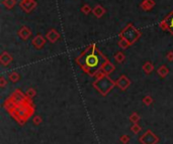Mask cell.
<instances>
[{
	"label": "cell",
	"mask_w": 173,
	"mask_h": 144,
	"mask_svg": "<svg viewBox=\"0 0 173 144\" xmlns=\"http://www.w3.org/2000/svg\"><path fill=\"white\" fill-rule=\"evenodd\" d=\"M76 62L86 74L95 76L108 59L96 49L95 45H91L76 59Z\"/></svg>",
	"instance_id": "obj_1"
},
{
	"label": "cell",
	"mask_w": 173,
	"mask_h": 144,
	"mask_svg": "<svg viewBox=\"0 0 173 144\" xmlns=\"http://www.w3.org/2000/svg\"><path fill=\"white\" fill-rule=\"evenodd\" d=\"M97 82H99V83L95 82L93 84V86L95 87L96 89L102 94V95H106V94H108L109 91L111 90V88L115 85V83L112 82V81L106 76L101 78V79L97 80Z\"/></svg>",
	"instance_id": "obj_2"
},
{
	"label": "cell",
	"mask_w": 173,
	"mask_h": 144,
	"mask_svg": "<svg viewBox=\"0 0 173 144\" xmlns=\"http://www.w3.org/2000/svg\"><path fill=\"white\" fill-rule=\"evenodd\" d=\"M139 141L142 144H157L159 142V137L150 129H148L139 138Z\"/></svg>",
	"instance_id": "obj_3"
},
{
	"label": "cell",
	"mask_w": 173,
	"mask_h": 144,
	"mask_svg": "<svg viewBox=\"0 0 173 144\" xmlns=\"http://www.w3.org/2000/svg\"><path fill=\"white\" fill-rule=\"evenodd\" d=\"M161 27L166 30L170 31L173 34V11L170 14H168L165 19L161 22Z\"/></svg>",
	"instance_id": "obj_4"
},
{
	"label": "cell",
	"mask_w": 173,
	"mask_h": 144,
	"mask_svg": "<svg viewBox=\"0 0 173 144\" xmlns=\"http://www.w3.org/2000/svg\"><path fill=\"white\" fill-rule=\"evenodd\" d=\"M115 84H116V85H118L119 88H121L122 90H125L129 86H130L131 82H130V81H129L125 76H122V78H119V79L116 81Z\"/></svg>",
	"instance_id": "obj_5"
},
{
	"label": "cell",
	"mask_w": 173,
	"mask_h": 144,
	"mask_svg": "<svg viewBox=\"0 0 173 144\" xmlns=\"http://www.w3.org/2000/svg\"><path fill=\"white\" fill-rule=\"evenodd\" d=\"M101 70H103L104 74H111V72L115 70V67H114V65H112L111 64H109L108 62H106L105 64L102 65Z\"/></svg>",
	"instance_id": "obj_6"
},
{
	"label": "cell",
	"mask_w": 173,
	"mask_h": 144,
	"mask_svg": "<svg viewBox=\"0 0 173 144\" xmlns=\"http://www.w3.org/2000/svg\"><path fill=\"white\" fill-rule=\"evenodd\" d=\"M129 119H130L131 122H133V123L135 124V123H138V122L140 121L141 117L137 113H133V114L130 116V118H129Z\"/></svg>",
	"instance_id": "obj_7"
},
{
	"label": "cell",
	"mask_w": 173,
	"mask_h": 144,
	"mask_svg": "<svg viewBox=\"0 0 173 144\" xmlns=\"http://www.w3.org/2000/svg\"><path fill=\"white\" fill-rule=\"evenodd\" d=\"M130 140H131V137L127 135V134H124V135H122L119 137V141H121L122 144H128L130 142Z\"/></svg>",
	"instance_id": "obj_8"
},
{
	"label": "cell",
	"mask_w": 173,
	"mask_h": 144,
	"mask_svg": "<svg viewBox=\"0 0 173 144\" xmlns=\"http://www.w3.org/2000/svg\"><path fill=\"white\" fill-rule=\"evenodd\" d=\"M143 70L146 72L147 74H150L151 72L153 71V65L151 62H147V64H145L144 65V67H143Z\"/></svg>",
	"instance_id": "obj_9"
},
{
	"label": "cell",
	"mask_w": 173,
	"mask_h": 144,
	"mask_svg": "<svg viewBox=\"0 0 173 144\" xmlns=\"http://www.w3.org/2000/svg\"><path fill=\"white\" fill-rule=\"evenodd\" d=\"M141 129H142V128H141V126L138 123H135V124H133V126L131 127V130H132V132L133 133H135V134H138L141 131Z\"/></svg>",
	"instance_id": "obj_10"
},
{
	"label": "cell",
	"mask_w": 173,
	"mask_h": 144,
	"mask_svg": "<svg viewBox=\"0 0 173 144\" xmlns=\"http://www.w3.org/2000/svg\"><path fill=\"white\" fill-rule=\"evenodd\" d=\"M158 74H159L161 77H165L166 75L168 74V70H167V69H166L165 67H162V68H160L159 70H158Z\"/></svg>",
	"instance_id": "obj_11"
},
{
	"label": "cell",
	"mask_w": 173,
	"mask_h": 144,
	"mask_svg": "<svg viewBox=\"0 0 173 144\" xmlns=\"http://www.w3.org/2000/svg\"><path fill=\"white\" fill-rule=\"evenodd\" d=\"M42 117L41 116H34V117L33 118V122L34 123V125H40L41 123H42Z\"/></svg>",
	"instance_id": "obj_12"
},
{
	"label": "cell",
	"mask_w": 173,
	"mask_h": 144,
	"mask_svg": "<svg viewBox=\"0 0 173 144\" xmlns=\"http://www.w3.org/2000/svg\"><path fill=\"white\" fill-rule=\"evenodd\" d=\"M152 102H153V100H152V98H151L150 96L145 97V98L143 99V103H144L145 105H148V106H149Z\"/></svg>",
	"instance_id": "obj_13"
},
{
	"label": "cell",
	"mask_w": 173,
	"mask_h": 144,
	"mask_svg": "<svg viewBox=\"0 0 173 144\" xmlns=\"http://www.w3.org/2000/svg\"><path fill=\"white\" fill-rule=\"evenodd\" d=\"M9 79H10L12 82H17L18 79H19V76H18L16 73H14V74H11L10 76H9Z\"/></svg>",
	"instance_id": "obj_14"
},
{
	"label": "cell",
	"mask_w": 173,
	"mask_h": 144,
	"mask_svg": "<svg viewBox=\"0 0 173 144\" xmlns=\"http://www.w3.org/2000/svg\"><path fill=\"white\" fill-rule=\"evenodd\" d=\"M34 95H36V91L33 89H30L26 92V96L29 97V98H33V97H34Z\"/></svg>",
	"instance_id": "obj_15"
},
{
	"label": "cell",
	"mask_w": 173,
	"mask_h": 144,
	"mask_svg": "<svg viewBox=\"0 0 173 144\" xmlns=\"http://www.w3.org/2000/svg\"><path fill=\"white\" fill-rule=\"evenodd\" d=\"M5 84H6L5 80L3 79V78H1V86H2V87H4V86H5Z\"/></svg>",
	"instance_id": "obj_16"
}]
</instances>
